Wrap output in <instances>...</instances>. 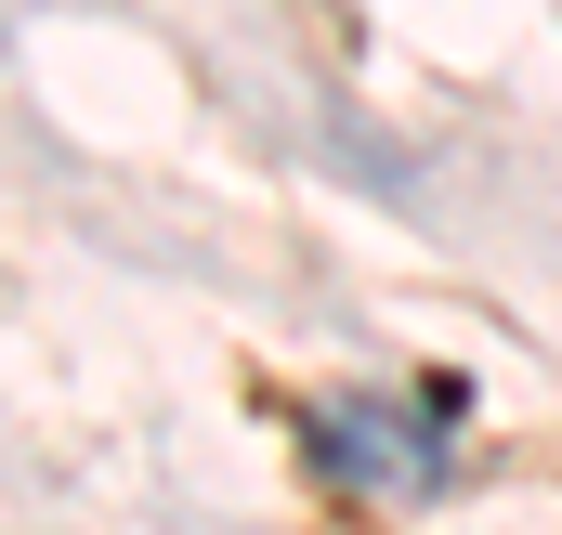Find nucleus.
<instances>
[{"label":"nucleus","mask_w":562,"mask_h":535,"mask_svg":"<svg viewBox=\"0 0 562 535\" xmlns=\"http://www.w3.org/2000/svg\"><path fill=\"white\" fill-rule=\"evenodd\" d=\"M445 405H458V392H431V405L340 392V405H314V457H327L353 497H419L431 470H445Z\"/></svg>","instance_id":"obj_1"}]
</instances>
